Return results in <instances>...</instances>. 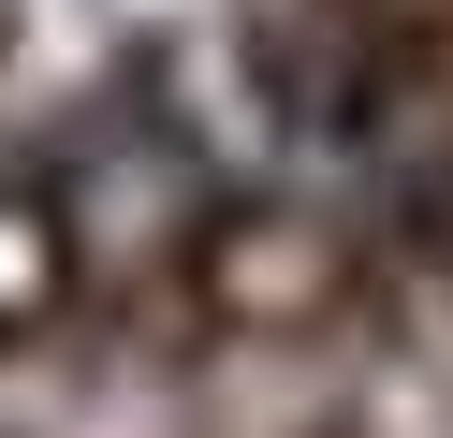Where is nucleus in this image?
Segmentation results:
<instances>
[]
</instances>
